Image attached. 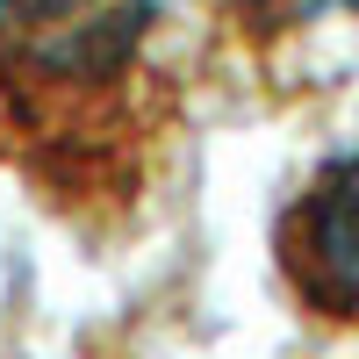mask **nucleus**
<instances>
[{
	"label": "nucleus",
	"mask_w": 359,
	"mask_h": 359,
	"mask_svg": "<svg viewBox=\"0 0 359 359\" xmlns=\"http://www.w3.org/2000/svg\"><path fill=\"white\" fill-rule=\"evenodd\" d=\"M273 273L316 331L359 338V151L323 158L280 201Z\"/></svg>",
	"instance_id": "obj_2"
},
{
	"label": "nucleus",
	"mask_w": 359,
	"mask_h": 359,
	"mask_svg": "<svg viewBox=\"0 0 359 359\" xmlns=\"http://www.w3.org/2000/svg\"><path fill=\"white\" fill-rule=\"evenodd\" d=\"M72 359H137V352H130L123 338H108V331H101V338H86V345H79Z\"/></svg>",
	"instance_id": "obj_4"
},
{
	"label": "nucleus",
	"mask_w": 359,
	"mask_h": 359,
	"mask_svg": "<svg viewBox=\"0 0 359 359\" xmlns=\"http://www.w3.org/2000/svg\"><path fill=\"white\" fill-rule=\"evenodd\" d=\"M172 0H0V172L79 245H130L187 151Z\"/></svg>",
	"instance_id": "obj_1"
},
{
	"label": "nucleus",
	"mask_w": 359,
	"mask_h": 359,
	"mask_svg": "<svg viewBox=\"0 0 359 359\" xmlns=\"http://www.w3.org/2000/svg\"><path fill=\"white\" fill-rule=\"evenodd\" d=\"M208 29L259 79H287L323 36L359 29V0H208Z\"/></svg>",
	"instance_id": "obj_3"
}]
</instances>
